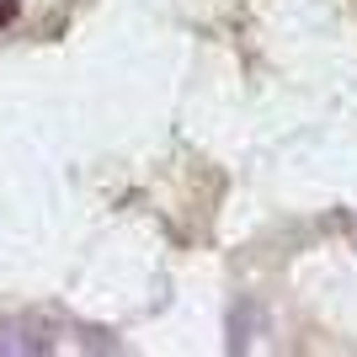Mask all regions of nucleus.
Returning <instances> with one entry per match:
<instances>
[{
	"label": "nucleus",
	"instance_id": "obj_1",
	"mask_svg": "<svg viewBox=\"0 0 357 357\" xmlns=\"http://www.w3.org/2000/svg\"><path fill=\"white\" fill-rule=\"evenodd\" d=\"M59 347V326L48 314H22L0 331V352H54Z\"/></svg>",
	"mask_w": 357,
	"mask_h": 357
},
{
	"label": "nucleus",
	"instance_id": "obj_2",
	"mask_svg": "<svg viewBox=\"0 0 357 357\" xmlns=\"http://www.w3.org/2000/svg\"><path fill=\"white\" fill-rule=\"evenodd\" d=\"M16 16H22V0H0V27H11Z\"/></svg>",
	"mask_w": 357,
	"mask_h": 357
}]
</instances>
